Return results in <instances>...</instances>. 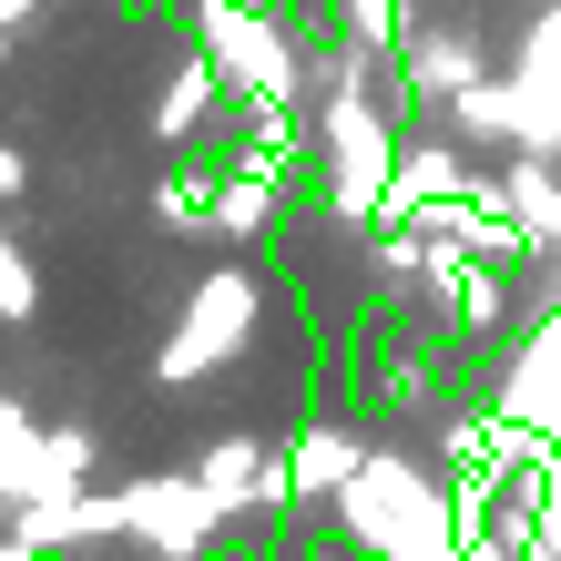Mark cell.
Wrapping results in <instances>:
<instances>
[{
    "label": "cell",
    "instance_id": "cell-7",
    "mask_svg": "<svg viewBox=\"0 0 561 561\" xmlns=\"http://www.w3.org/2000/svg\"><path fill=\"white\" fill-rule=\"evenodd\" d=\"M194 480H205L215 501L236 511V501H255V490H266V449H255V439H215V449H205V470H194Z\"/></svg>",
    "mask_w": 561,
    "mask_h": 561
},
{
    "label": "cell",
    "instance_id": "cell-2",
    "mask_svg": "<svg viewBox=\"0 0 561 561\" xmlns=\"http://www.w3.org/2000/svg\"><path fill=\"white\" fill-rule=\"evenodd\" d=\"M245 317H255V286H245V276H215L205 307L184 317V337L163 347V378H205V368H225V347L245 337Z\"/></svg>",
    "mask_w": 561,
    "mask_h": 561
},
{
    "label": "cell",
    "instance_id": "cell-14",
    "mask_svg": "<svg viewBox=\"0 0 561 561\" xmlns=\"http://www.w3.org/2000/svg\"><path fill=\"white\" fill-rule=\"evenodd\" d=\"M21 184H31V163H21L11 144H0V194H21Z\"/></svg>",
    "mask_w": 561,
    "mask_h": 561
},
{
    "label": "cell",
    "instance_id": "cell-3",
    "mask_svg": "<svg viewBox=\"0 0 561 561\" xmlns=\"http://www.w3.org/2000/svg\"><path fill=\"white\" fill-rule=\"evenodd\" d=\"M357 470H368V459H357V439H347V428H307V439H296V459H276L255 501H307V490H347Z\"/></svg>",
    "mask_w": 561,
    "mask_h": 561
},
{
    "label": "cell",
    "instance_id": "cell-8",
    "mask_svg": "<svg viewBox=\"0 0 561 561\" xmlns=\"http://www.w3.org/2000/svg\"><path fill=\"white\" fill-rule=\"evenodd\" d=\"M409 82H419V92H470V82H480V51H470V42H419V51H409Z\"/></svg>",
    "mask_w": 561,
    "mask_h": 561
},
{
    "label": "cell",
    "instance_id": "cell-12",
    "mask_svg": "<svg viewBox=\"0 0 561 561\" xmlns=\"http://www.w3.org/2000/svg\"><path fill=\"white\" fill-rule=\"evenodd\" d=\"M42 307V286L21 276V255H11V236H0V317H31Z\"/></svg>",
    "mask_w": 561,
    "mask_h": 561
},
{
    "label": "cell",
    "instance_id": "cell-1",
    "mask_svg": "<svg viewBox=\"0 0 561 561\" xmlns=\"http://www.w3.org/2000/svg\"><path fill=\"white\" fill-rule=\"evenodd\" d=\"M205 51L236 61V72L266 92V103H276V92H296V51L266 31V11H245V0H205Z\"/></svg>",
    "mask_w": 561,
    "mask_h": 561
},
{
    "label": "cell",
    "instance_id": "cell-6",
    "mask_svg": "<svg viewBox=\"0 0 561 561\" xmlns=\"http://www.w3.org/2000/svg\"><path fill=\"white\" fill-rule=\"evenodd\" d=\"M449 194H470V174H459V153H409L399 174H388V215H419V205H449Z\"/></svg>",
    "mask_w": 561,
    "mask_h": 561
},
{
    "label": "cell",
    "instance_id": "cell-13",
    "mask_svg": "<svg viewBox=\"0 0 561 561\" xmlns=\"http://www.w3.org/2000/svg\"><path fill=\"white\" fill-rule=\"evenodd\" d=\"M153 205H163V225H205V215H215V205H205V194H194V184H163Z\"/></svg>",
    "mask_w": 561,
    "mask_h": 561
},
{
    "label": "cell",
    "instance_id": "cell-4",
    "mask_svg": "<svg viewBox=\"0 0 561 561\" xmlns=\"http://www.w3.org/2000/svg\"><path fill=\"white\" fill-rule=\"evenodd\" d=\"M327 153H337L347 194H357V184H378V194H388V123L357 103V92H337V103H327Z\"/></svg>",
    "mask_w": 561,
    "mask_h": 561
},
{
    "label": "cell",
    "instance_id": "cell-5",
    "mask_svg": "<svg viewBox=\"0 0 561 561\" xmlns=\"http://www.w3.org/2000/svg\"><path fill=\"white\" fill-rule=\"evenodd\" d=\"M449 113H459V134H470V144H511V134H531V92H501V82L449 92Z\"/></svg>",
    "mask_w": 561,
    "mask_h": 561
},
{
    "label": "cell",
    "instance_id": "cell-11",
    "mask_svg": "<svg viewBox=\"0 0 561 561\" xmlns=\"http://www.w3.org/2000/svg\"><path fill=\"white\" fill-rule=\"evenodd\" d=\"M459 317H470V327H501V276H490V266H459Z\"/></svg>",
    "mask_w": 561,
    "mask_h": 561
},
{
    "label": "cell",
    "instance_id": "cell-9",
    "mask_svg": "<svg viewBox=\"0 0 561 561\" xmlns=\"http://www.w3.org/2000/svg\"><path fill=\"white\" fill-rule=\"evenodd\" d=\"M215 92H225V72H215V51H205V61H184V72H174V92H163L153 123H163V134H194V113H205Z\"/></svg>",
    "mask_w": 561,
    "mask_h": 561
},
{
    "label": "cell",
    "instance_id": "cell-10",
    "mask_svg": "<svg viewBox=\"0 0 561 561\" xmlns=\"http://www.w3.org/2000/svg\"><path fill=\"white\" fill-rule=\"evenodd\" d=\"M266 215H276V205H266V184H255V174H236V184H225V205H215V225H225V236H255Z\"/></svg>",
    "mask_w": 561,
    "mask_h": 561
}]
</instances>
